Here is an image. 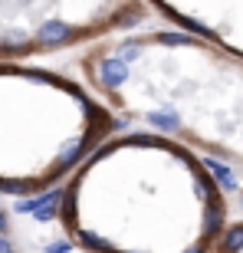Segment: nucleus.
I'll list each match as a JSON object with an SVG mask.
<instances>
[{"label":"nucleus","mask_w":243,"mask_h":253,"mask_svg":"<svg viewBox=\"0 0 243 253\" xmlns=\"http://www.w3.org/2000/svg\"><path fill=\"white\" fill-rule=\"evenodd\" d=\"M227 194L197 151L155 131H115L69 174L66 240L82 253H210Z\"/></svg>","instance_id":"nucleus-1"},{"label":"nucleus","mask_w":243,"mask_h":253,"mask_svg":"<svg viewBox=\"0 0 243 253\" xmlns=\"http://www.w3.org/2000/svg\"><path fill=\"white\" fill-rule=\"evenodd\" d=\"M76 69L125 128L243 171V56L191 33L151 30L95 43L76 56Z\"/></svg>","instance_id":"nucleus-2"},{"label":"nucleus","mask_w":243,"mask_h":253,"mask_svg":"<svg viewBox=\"0 0 243 253\" xmlns=\"http://www.w3.org/2000/svg\"><path fill=\"white\" fill-rule=\"evenodd\" d=\"M125 125L85 85L49 69L0 63V194L59 188Z\"/></svg>","instance_id":"nucleus-3"},{"label":"nucleus","mask_w":243,"mask_h":253,"mask_svg":"<svg viewBox=\"0 0 243 253\" xmlns=\"http://www.w3.org/2000/svg\"><path fill=\"white\" fill-rule=\"evenodd\" d=\"M59 201H63V188H53V191H43V194H30V197H20L17 201V214H30L33 220L40 224H49L59 217Z\"/></svg>","instance_id":"nucleus-4"},{"label":"nucleus","mask_w":243,"mask_h":253,"mask_svg":"<svg viewBox=\"0 0 243 253\" xmlns=\"http://www.w3.org/2000/svg\"><path fill=\"white\" fill-rule=\"evenodd\" d=\"M210 253H243V220L224 227V234L217 237V244L210 247Z\"/></svg>","instance_id":"nucleus-5"},{"label":"nucleus","mask_w":243,"mask_h":253,"mask_svg":"<svg viewBox=\"0 0 243 253\" xmlns=\"http://www.w3.org/2000/svg\"><path fill=\"white\" fill-rule=\"evenodd\" d=\"M73 250H76V247L69 244V240H66V237H63V240H53V244L46 247V253H73Z\"/></svg>","instance_id":"nucleus-6"},{"label":"nucleus","mask_w":243,"mask_h":253,"mask_svg":"<svg viewBox=\"0 0 243 253\" xmlns=\"http://www.w3.org/2000/svg\"><path fill=\"white\" fill-rule=\"evenodd\" d=\"M0 234H10V214L0 207Z\"/></svg>","instance_id":"nucleus-7"},{"label":"nucleus","mask_w":243,"mask_h":253,"mask_svg":"<svg viewBox=\"0 0 243 253\" xmlns=\"http://www.w3.org/2000/svg\"><path fill=\"white\" fill-rule=\"evenodd\" d=\"M0 253H13V244H10L7 234H0Z\"/></svg>","instance_id":"nucleus-8"},{"label":"nucleus","mask_w":243,"mask_h":253,"mask_svg":"<svg viewBox=\"0 0 243 253\" xmlns=\"http://www.w3.org/2000/svg\"><path fill=\"white\" fill-rule=\"evenodd\" d=\"M234 194H237V204H240V207H243V188H237V191H234Z\"/></svg>","instance_id":"nucleus-9"}]
</instances>
